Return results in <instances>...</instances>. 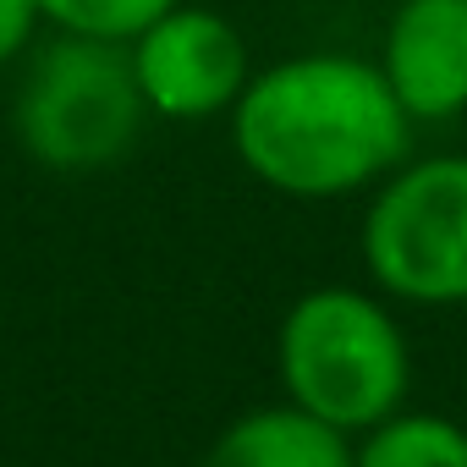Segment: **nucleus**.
<instances>
[{
  "instance_id": "nucleus-1",
  "label": "nucleus",
  "mask_w": 467,
  "mask_h": 467,
  "mask_svg": "<svg viewBox=\"0 0 467 467\" xmlns=\"http://www.w3.org/2000/svg\"><path fill=\"white\" fill-rule=\"evenodd\" d=\"M412 116L379 61L308 50L248 78L231 105V149L286 198H347L412 154Z\"/></svg>"
},
{
  "instance_id": "nucleus-2",
  "label": "nucleus",
  "mask_w": 467,
  "mask_h": 467,
  "mask_svg": "<svg viewBox=\"0 0 467 467\" xmlns=\"http://www.w3.org/2000/svg\"><path fill=\"white\" fill-rule=\"evenodd\" d=\"M275 368L292 407L363 434L401 412L412 385V347L396 314L363 286L303 292L275 330Z\"/></svg>"
},
{
  "instance_id": "nucleus-3",
  "label": "nucleus",
  "mask_w": 467,
  "mask_h": 467,
  "mask_svg": "<svg viewBox=\"0 0 467 467\" xmlns=\"http://www.w3.org/2000/svg\"><path fill=\"white\" fill-rule=\"evenodd\" d=\"M143 94L127 61V45L56 34L45 50H34L17 99H12V132L23 154L61 176H88L132 154L143 132Z\"/></svg>"
},
{
  "instance_id": "nucleus-4",
  "label": "nucleus",
  "mask_w": 467,
  "mask_h": 467,
  "mask_svg": "<svg viewBox=\"0 0 467 467\" xmlns=\"http://www.w3.org/2000/svg\"><path fill=\"white\" fill-rule=\"evenodd\" d=\"M358 248L385 297L418 308L467 303V154L401 160L368 198Z\"/></svg>"
},
{
  "instance_id": "nucleus-5",
  "label": "nucleus",
  "mask_w": 467,
  "mask_h": 467,
  "mask_svg": "<svg viewBox=\"0 0 467 467\" xmlns=\"http://www.w3.org/2000/svg\"><path fill=\"white\" fill-rule=\"evenodd\" d=\"M127 61H132L149 116H160V121L231 116V105L243 99V88L254 78L243 28L225 12L187 6V0H176L165 17H154L127 45Z\"/></svg>"
},
{
  "instance_id": "nucleus-6",
  "label": "nucleus",
  "mask_w": 467,
  "mask_h": 467,
  "mask_svg": "<svg viewBox=\"0 0 467 467\" xmlns=\"http://www.w3.org/2000/svg\"><path fill=\"white\" fill-rule=\"evenodd\" d=\"M379 72L412 121H456L467 110V0H396Z\"/></svg>"
},
{
  "instance_id": "nucleus-7",
  "label": "nucleus",
  "mask_w": 467,
  "mask_h": 467,
  "mask_svg": "<svg viewBox=\"0 0 467 467\" xmlns=\"http://www.w3.org/2000/svg\"><path fill=\"white\" fill-rule=\"evenodd\" d=\"M203 467H352V445L336 423L281 401L225 423Z\"/></svg>"
},
{
  "instance_id": "nucleus-8",
  "label": "nucleus",
  "mask_w": 467,
  "mask_h": 467,
  "mask_svg": "<svg viewBox=\"0 0 467 467\" xmlns=\"http://www.w3.org/2000/svg\"><path fill=\"white\" fill-rule=\"evenodd\" d=\"M352 467H467V429L445 412H390L363 429Z\"/></svg>"
},
{
  "instance_id": "nucleus-9",
  "label": "nucleus",
  "mask_w": 467,
  "mask_h": 467,
  "mask_svg": "<svg viewBox=\"0 0 467 467\" xmlns=\"http://www.w3.org/2000/svg\"><path fill=\"white\" fill-rule=\"evenodd\" d=\"M39 23L56 34L78 39H105V45H132L154 17H165L176 0H34Z\"/></svg>"
},
{
  "instance_id": "nucleus-10",
  "label": "nucleus",
  "mask_w": 467,
  "mask_h": 467,
  "mask_svg": "<svg viewBox=\"0 0 467 467\" xmlns=\"http://www.w3.org/2000/svg\"><path fill=\"white\" fill-rule=\"evenodd\" d=\"M34 34H39V6L34 0H0V67L28 56Z\"/></svg>"
}]
</instances>
